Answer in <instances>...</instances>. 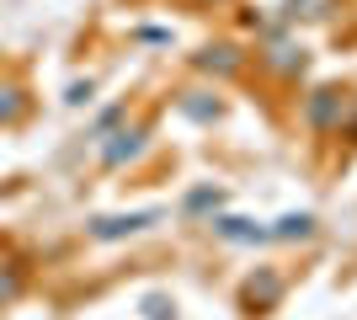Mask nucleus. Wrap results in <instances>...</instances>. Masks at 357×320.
Returning <instances> with one entry per match:
<instances>
[{
    "label": "nucleus",
    "mask_w": 357,
    "mask_h": 320,
    "mask_svg": "<svg viewBox=\"0 0 357 320\" xmlns=\"http://www.w3.org/2000/svg\"><path fill=\"white\" fill-rule=\"evenodd\" d=\"M22 289H27V273L22 267H0V305H11Z\"/></svg>",
    "instance_id": "4"
},
{
    "label": "nucleus",
    "mask_w": 357,
    "mask_h": 320,
    "mask_svg": "<svg viewBox=\"0 0 357 320\" xmlns=\"http://www.w3.org/2000/svg\"><path fill=\"white\" fill-rule=\"evenodd\" d=\"M32 112V96H27V86H16V80H6L0 86V128H11V123H22Z\"/></svg>",
    "instance_id": "1"
},
{
    "label": "nucleus",
    "mask_w": 357,
    "mask_h": 320,
    "mask_svg": "<svg viewBox=\"0 0 357 320\" xmlns=\"http://www.w3.org/2000/svg\"><path fill=\"white\" fill-rule=\"evenodd\" d=\"M197 70H208V75H213V70H219V75H235V70H240V54H235L229 43L203 48V54H197Z\"/></svg>",
    "instance_id": "2"
},
{
    "label": "nucleus",
    "mask_w": 357,
    "mask_h": 320,
    "mask_svg": "<svg viewBox=\"0 0 357 320\" xmlns=\"http://www.w3.org/2000/svg\"><path fill=\"white\" fill-rule=\"evenodd\" d=\"M139 139H144V128H134V134H128V128H123V134H112V144L102 150V166H123V160L139 150Z\"/></svg>",
    "instance_id": "3"
}]
</instances>
